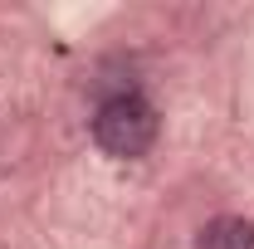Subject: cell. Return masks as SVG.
<instances>
[{
    "label": "cell",
    "mask_w": 254,
    "mask_h": 249,
    "mask_svg": "<svg viewBox=\"0 0 254 249\" xmlns=\"http://www.w3.org/2000/svg\"><path fill=\"white\" fill-rule=\"evenodd\" d=\"M161 118L142 93H113L108 103H98L93 113V142L118 161H137L157 147Z\"/></svg>",
    "instance_id": "1"
},
{
    "label": "cell",
    "mask_w": 254,
    "mask_h": 249,
    "mask_svg": "<svg viewBox=\"0 0 254 249\" xmlns=\"http://www.w3.org/2000/svg\"><path fill=\"white\" fill-rule=\"evenodd\" d=\"M195 249H254V225L245 215H215L200 225Z\"/></svg>",
    "instance_id": "2"
}]
</instances>
